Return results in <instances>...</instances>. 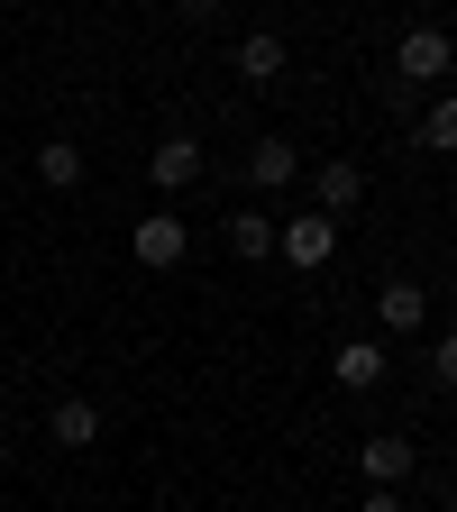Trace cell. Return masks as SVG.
Wrapping results in <instances>:
<instances>
[{"label": "cell", "instance_id": "1", "mask_svg": "<svg viewBox=\"0 0 457 512\" xmlns=\"http://www.w3.org/2000/svg\"><path fill=\"white\" fill-rule=\"evenodd\" d=\"M128 256H138L147 275H174L183 256H192V229L174 211H147V220H128Z\"/></svg>", "mask_w": 457, "mask_h": 512}, {"label": "cell", "instance_id": "2", "mask_svg": "<svg viewBox=\"0 0 457 512\" xmlns=\"http://www.w3.org/2000/svg\"><path fill=\"white\" fill-rule=\"evenodd\" d=\"M421 467V439H403V430H375L366 448H357V476L366 485H384V494H403V476Z\"/></svg>", "mask_w": 457, "mask_h": 512}, {"label": "cell", "instance_id": "3", "mask_svg": "<svg viewBox=\"0 0 457 512\" xmlns=\"http://www.w3.org/2000/svg\"><path fill=\"white\" fill-rule=\"evenodd\" d=\"M275 256H284V266H330V256H339V220H320V211H302V220H284L275 229Z\"/></svg>", "mask_w": 457, "mask_h": 512}, {"label": "cell", "instance_id": "4", "mask_svg": "<svg viewBox=\"0 0 457 512\" xmlns=\"http://www.w3.org/2000/svg\"><path fill=\"white\" fill-rule=\"evenodd\" d=\"M448 64H457L448 28H403V46H394V74H403V83H439Z\"/></svg>", "mask_w": 457, "mask_h": 512}, {"label": "cell", "instance_id": "5", "mask_svg": "<svg viewBox=\"0 0 457 512\" xmlns=\"http://www.w3.org/2000/svg\"><path fill=\"white\" fill-rule=\"evenodd\" d=\"M311 202H320V220L357 211V202H366V165H357V156H330V165H311Z\"/></svg>", "mask_w": 457, "mask_h": 512}, {"label": "cell", "instance_id": "6", "mask_svg": "<svg viewBox=\"0 0 457 512\" xmlns=\"http://www.w3.org/2000/svg\"><path fill=\"white\" fill-rule=\"evenodd\" d=\"M202 165H211L202 138H156V147H147V174H156L165 192H192V183H202Z\"/></svg>", "mask_w": 457, "mask_h": 512}, {"label": "cell", "instance_id": "7", "mask_svg": "<svg viewBox=\"0 0 457 512\" xmlns=\"http://www.w3.org/2000/svg\"><path fill=\"white\" fill-rule=\"evenodd\" d=\"M46 439H55V448H92V439H101V403L55 394V403H46Z\"/></svg>", "mask_w": 457, "mask_h": 512}, {"label": "cell", "instance_id": "8", "mask_svg": "<svg viewBox=\"0 0 457 512\" xmlns=\"http://www.w3.org/2000/svg\"><path fill=\"white\" fill-rule=\"evenodd\" d=\"M284 64H293V55H284V37H275V28H247V37H238V83L266 92V83H284Z\"/></svg>", "mask_w": 457, "mask_h": 512}, {"label": "cell", "instance_id": "9", "mask_svg": "<svg viewBox=\"0 0 457 512\" xmlns=\"http://www.w3.org/2000/svg\"><path fill=\"white\" fill-rule=\"evenodd\" d=\"M384 366H394V357H384L375 339H339V357H330V375L348 384V394H375V384H384Z\"/></svg>", "mask_w": 457, "mask_h": 512}, {"label": "cell", "instance_id": "10", "mask_svg": "<svg viewBox=\"0 0 457 512\" xmlns=\"http://www.w3.org/2000/svg\"><path fill=\"white\" fill-rule=\"evenodd\" d=\"M421 311H430V293H421L412 275H394V284L375 293V320H384V330H394V339H412V330H421Z\"/></svg>", "mask_w": 457, "mask_h": 512}, {"label": "cell", "instance_id": "11", "mask_svg": "<svg viewBox=\"0 0 457 512\" xmlns=\"http://www.w3.org/2000/svg\"><path fill=\"white\" fill-rule=\"evenodd\" d=\"M293 174H302V156H293L284 138H256V147H247V183H256V192H284Z\"/></svg>", "mask_w": 457, "mask_h": 512}, {"label": "cell", "instance_id": "12", "mask_svg": "<svg viewBox=\"0 0 457 512\" xmlns=\"http://www.w3.org/2000/svg\"><path fill=\"white\" fill-rule=\"evenodd\" d=\"M37 183H46V192H74V183H83V147H74V138H46V147H37Z\"/></svg>", "mask_w": 457, "mask_h": 512}, {"label": "cell", "instance_id": "13", "mask_svg": "<svg viewBox=\"0 0 457 512\" xmlns=\"http://www.w3.org/2000/svg\"><path fill=\"white\" fill-rule=\"evenodd\" d=\"M275 229H284V220H266V211H238V220H229V247L247 256V266H266V256H275Z\"/></svg>", "mask_w": 457, "mask_h": 512}, {"label": "cell", "instance_id": "14", "mask_svg": "<svg viewBox=\"0 0 457 512\" xmlns=\"http://www.w3.org/2000/svg\"><path fill=\"white\" fill-rule=\"evenodd\" d=\"M421 147H430V156H457V92H439V101L421 110Z\"/></svg>", "mask_w": 457, "mask_h": 512}, {"label": "cell", "instance_id": "15", "mask_svg": "<svg viewBox=\"0 0 457 512\" xmlns=\"http://www.w3.org/2000/svg\"><path fill=\"white\" fill-rule=\"evenodd\" d=\"M430 375H439V384H448V394H457V330H448V339L430 348Z\"/></svg>", "mask_w": 457, "mask_h": 512}, {"label": "cell", "instance_id": "16", "mask_svg": "<svg viewBox=\"0 0 457 512\" xmlns=\"http://www.w3.org/2000/svg\"><path fill=\"white\" fill-rule=\"evenodd\" d=\"M357 512H412V503H403V494H384V485H366V494H357Z\"/></svg>", "mask_w": 457, "mask_h": 512}, {"label": "cell", "instance_id": "17", "mask_svg": "<svg viewBox=\"0 0 457 512\" xmlns=\"http://www.w3.org/2000/svg\"><path fill=\"white\" fill-rule=\"evenodd\" d=\"M448 512H457V485H448Z\"/></svg>", "mask_w": 457, "mask_h": 512}]
</instances>
